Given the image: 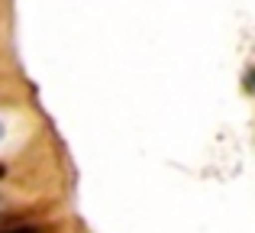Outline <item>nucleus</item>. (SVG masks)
Instances as JSON below:
<instances>
[{
	"mask_svg": "<svg viewBox=\"0 0 255 233\" xmlns=\"http://www.w3.org/2000/svg\"><path fill=\"white\" fill-rule=\"evenodd\" d=\"M0 233H49L39 224H23V221H3L0 224Z\"/></svg>",
	"mask_w": 255,
	"mask_h": 233,
	"instance_id": "f257e3e1",
	"label": "nucleus"
},
{
	"mask_svg": "<svg viewBox=\"0 0 255 233\" xmlns=\"http://www.w3.org/2000/svg\"><path fill=\"white\" fill-rule=\"evenodd\" d=\"M0 139H3V120H0Z\"/></svg>",
	"mask_w": 255,
	"mask_h": 233,
	"instance_id": "f03ea898",
	"label": "nucleus"
},
{
	"mask_svg": "<svg viewBox=\"0 0 255 233\" xmlns=\"http://www.w3.org/2000/svg\"><path fill=\"white\" fill-rule=\"evenodd\" d=\"M3 175H6V169H3V165H0V178H3Z\"/></svg>",
	"mask_w": 255,
	"mask_h": 233,
	"instance_id": "7ed1b4c3",
	"label": "nucleus"
},
{
	"mask_svg": "<svg viewBox=\"0 0 255 233\" xmlns=\"http://www.w3.org/2000/svg\"><path fill=\"white\" fill-rule=\"evenodd\" d=\"M0 208H3V198H0Z\"/></svg>",
	"mask_w": 255,
	"mask_h": 233,
	"instance_id": "20e7f679",
	"label": "nucleus"
}]
</instances>
